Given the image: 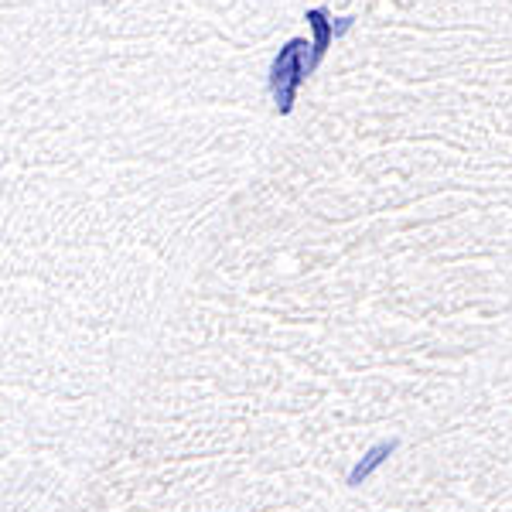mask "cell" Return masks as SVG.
<instances>
[{
	"label": "cell",
	"instance_id": "1",
	"mask_svg": "<svg viewBox=\"0 0 512 512\" xmlns=\"http://www.w3.org/2000/svg\"><path fill=\"white\" fill-rule=\"evenodd\" d=\"M311 41L308 38H291L284 48L274 55L270 62V93H274V106L277 113H291L294 110V99L301 82L311 76Z\"/></svg>",
	"mask_w": 512,
	"mask_h": 512
},
{
	"label": "cell",
	"instance_id": "2",
	"mask_svg": "<svg viewBox=\"0 0 512 512\" xmlns=\"http://www.w3.org/2000/svg\"><path fill=\"white\" fill-rule=\"evenodd\" d=\"M308 28L315 31V41H311V69H318V62L328 55V48H332L335 41V28H332V14L325 11V7H311L308 11Z\"/></svg>",
	"mask_w": 512,
	"mask_h": 512
},
{
	"label": "cell",
	"instance_id": "3",
	"mask_svg": "<svg viewBox=\"0 0 512 512\" xmlns=\"http://www.w3.org/2000/svg\"><path fill=\"white\" fill-rule=\"evenodd\" d=\"M393 451H396V441H383V444H376V448H369L366 454H362L359 465H355L352 472H349V485H362V482H366V478L373 475Z\"/></svg>",
	"mask_w": 512,
	"mask_h": 512
}]
</instances>
